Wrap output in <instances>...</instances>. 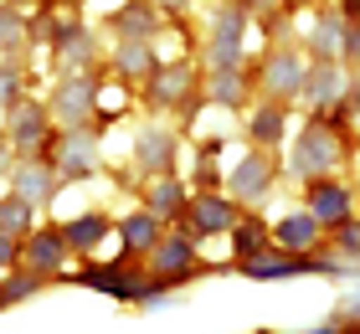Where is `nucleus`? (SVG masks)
<instances>
[{
    "instance_id": "nucleus-37",
    "label": "nucleus",
    "mask_w": 360,
    "mask_h": 334,
    "mask_svg": "<svg viewBox=\"0 0 360 334\" xmlns=\"http://www.w3.org/2000/svg\"><path fill=\"white\" fill-rule=\"evenodd\" d=\"M350 314H355V324H360V283H355V293H350Z\"/></svg>"
},
{
    "instance_id": "nucleus-4",
    "label": "nucleus",
    "mask_w": 360,
    "mask_h": 334,
    "mask_svg": "<svg viewBox=\"0 0 360 334\" xmlns=\"http://www.w3.org/2000/svg\"><path fill=\"white\" fill-rule=\"evenodd\" d=\"M21 262H26V273H37V278L68 273V242H62V226H31L21 237Z\"/></svg>"
},
{
    "instance_id": "nucleus-32",
    "label": "nucleus",
    "mask_w": 360,
    "mask_h": 334,
    "mask_svg": "<svg viewBox=\"0 0 360 334\" xmlns=\"http://www.w3.org/2000/svg\"><path fill=\"white\" fill-rule=\"evenodd\" d=\"M340 57H345L360 72V21H345V41H340Z\"/></svg>"
},
{
    "instance_id": "nucleus-39",
    "label": "nucleus",
    "mask_w": 360,
    "mask_h": 334,
    "mask_svg": "<svg viewBox=\"0 0 360 334\" xmlns=\"http://www.w3.org/2000/svg\"><path fill=\"white\" fill-rule=\"evenodd\" d=\"M257 334H273V329H257Z\"/></svg>"
},
{
    "instance_id": "nucleus-24",
    "label": "nucleus",
    "mask_w": 360,
    "mask_h": 334,
    "mask_svg": "<svg viewBox=\"0 0 360 334\" xmlns=\"http://www.w3.org/2000/svg\"><path fill=\"white\" fill-rule=\"evenodd\" d=\"M11 180H15V195L31 200V206H46V200H52V191H57V170H46V165H31V160H26Z\"/></svg>"
},
{
    "instance_id": "nucleus-2",
    "label": "nucleus",
    "mask_w": 360,
    "mask_h": 334,
    "mask_svg": "<svg viewBox=\"0 0 360 334\" xmlns=\"http://www.w3.org/2000/svg\"><path fill=\"white\" fill-rule=\"evenodd\" d=\"M345 160V139H340V129L324 119H309L299 129V139H293V175L304 180H319V175H335V165Z\"/></svg>"
},
{
    "instance_id": "nucleus-25",
    "label": "nucleus",
    "mask_w": 360,
    "mask_h": 334,
    "mask_svg": "<svg viewBox=\"0 0 360 334\" xmlns=\"http://www.w3.org/2000/svg\"><path fill=\"white\" fill-rule=\"evenodd\" d=\"M340 41H345V15H319L314 31H309L314 62H340Z\"/></svg>"
},
{
    "instance_id": "nucleus-30",
    "label": "nucleus",
    "mask_w": 360,
    "mask_h": 334,
    "mask_svg": "<svg viewBox=\"0 0 360 334\" xmlns=\"http://www.w3.org/2000/svg\"><path fill=\"white\" fill-rule=\"evenodd\" d=\"M21 41H26V15L11 11V6H0V52H15Z\"/></svg>"
},
{
    "instance_id": "nucleus-27",
    "label": "nucleus",
    "mask_w": 360,
    "mask_h": 334,
    "mask_svg": "<svg viewBox=\"0 0 360 334\" xmlns=\"http://www.w3.org/2000/svg\"><path fill=\"white\" fill-rule=\"evenodd\" d=\"M31 226H37V206H31V200H21V195H6V200H0V231H6V237L21 242Z\"/></svg>"
},
{
    "instance_id": "nucleus-35",
    "label": "nucleus",
    "mask_w": 360,
    "mask_h": 334,
    "mask_svg": "<svg viewBox=\"0 0 360 334\" xmlns=\"http://www.w3.org/2000/svg\"><path fill=\"white\" fill-rule=\"evenodd\" d=\"M299 334H345V324L330 319V324H314V329H299Z\"/></svg>"
},
{
    "instance_id": "nucleus-18",
    "label": "nucleus",
    "mask_w": 360,
    "mask_h": 334,
    "mask_svg": "<svg viewBox=\"0 0 360 334\" xmlns=\"http://www.w3.org/2000/svg\"><path fill=\"white\" fill-rule=\"evenodd\" d=\"M108 231H113V221L103 211H83V216H72L68 226H62V242H68V252H77V257H93L98 247L108 242Z\"/></svg>"
},
{
    "instance_id": "nucleus-38",
    "label": "nucleus",
    "mask_w": 360,
    "mask_h": 334,
    "mask_svg": "<svg viewBox=\"0 0 360 334\" xmlns=\"http://www.w3.org/2000/svg\"><path fill=\"white\" fill-rule=\"evenodd\" d=\"M345 334H360V324H355V329H345Z\"/></svg>"
},
{
    "instance_id": "nucleus-6",
    "label": "nucleus",
    "mask_w": 360,
    "mask_h": 334,
    "mask_svg": "<svg viewBox=\"0 0 360 334\" xmlns=\"http://www.w3.org/2000/svg\"><path fill=\"white\" fill-rule=\"evenodd\" d=\"M93 165H98V134L88 124L62 129L57 134V160H52L57 180H83V175H93Z\"/></svg>"
},
{
    "instance_id": "nucleus-17",
    "label": "nucleus",
    "mask_w": 360,
    "mask_h": 334,
    "mask_svg": "<svg viewBox=\"0 0 360 334\" xmlns=\"http://www.w3.org/2000/svg\"><path fill=\"white\" fill-rule=\"evenodd\" d=\"M273 247H283V252H319L324 226L309 211H293V216H283V221L273 226Z\"/></svg>"
},
{
    "instance_id": "nucleus-34",
    "label": "nucleus",
    "mask_w": 360,
    "mask_h": 334,
    "mask_svg": "<svg viewBox=\"0 0 360 334\" xmlns=\"http://www.w3.org/2000/svg\"><path fill=\"white\" fill-rule=\"evenodd\" d=\"M273 6H293V0H242V11H257L263 21L273 15Z\"/></svg>"
},
{
    "instance_id": "nucleus-7",
    "label": "nucleus",
    "mask_w": 360,
    "mask_h": 334,
    "mask_svg": "<svg viewBox=\"0 0 360 334\" xmlns=\"http://www.w3.org/2000/svg\"><path fill=\"white\" fill-rule=\"evenodd\" d=\"M304 206L309 216L330 231L340 221H350V206H355V191L345 186V180H335V175H319V180H309V195H304Z\"/></svg>"
},
{
    "instance_id": "nucleus-15",
    "label": "nucleus",
    "mask_w": 360,
    "mask_h": 334,
    "mask_svg": "<svg viewBox=\"0 0 360 334\" xmlns=\"http://www.w3.org/2000/svg\"><path fill=\"white\" fill-rule=\"evenodd\" d=\"M144 211H155L160 221H175V226H186L191 191L180 186L175 175H155V180H150V191H144Z\"/></svg>"
},
{
    "instance_id": "nucleus-16",
    "label": "nucleus",
    "mask_w": 360,
    "mask_h": 334,
    "mask_svg": "<svg viewBox=\"0 0 360 334\" xmlns=\"http://www.w3.org/2000/svg\"><path fill=\"white\" fill-rule=\"evenodd\" d=\"M155 67H160V57H155L150 37H124L119 46H113V72H119L124 82H150Z\"/></svg>"
},
{
    "instance_id": "nucleus-23",
    "label": "nucleus",
    "mask_w": 360,
    "mask_h": 334,
    "mask_svg": "<svg viewBox=\"0 0 360 334\" xmlns=\"http://www.w3.org/2000/svg\"><path fill=\"white\" fill-rule=\"evenodd\" d=\"M206 103H217V108H242L248 103V77H242V67H217V72H211Z\"/></svg>"
},
{
    "instance_id": "nucleus-8",
    "label": "nucleus",
    "mask_w": 360,
    "mask_h": 334,
    "mask_svg": "<svg viewBox=\"0 0 360 334\" xmlns=\"http://www.w3.org/2000/svg\"><path fill=\"white\" fill-rule=\"evenodd\" d=\"M242 216V206L221 191H201L191 195V211H186V231L191 237H217V231H232V221Z\"/></svg>"
},
{
    "instance_id": "nucleus-19",
    "label": "nucleus",
    "mask_w": 360,
    "mask_h": 334,
    "mask_svg": "<svg viewBox=\"0 0 360 334\" xmlns=\"http://www.w3.org/2000/svg\"><path fill=\"white\" fill-rule=\"evenodd\" d=\"M113 231H119V242H124V262H129V257H144V252H150V247L160 242L165 221H160L155 211H144V206H139V211H129Z\"/></svg>"
},
{
    "instance_id": "nucleus-12",
    "label": "nucleus",
    "mask_w": 360,
    "mask_h": 334,
    "mask_svg": "<svg viewBox=\"0 0 360 334\" xmlns=\"http://www.w3.org/2000/svg\"><path fill=\"white\" fill-rule=\"evenodd\" d=\"M242 31H248V11L242 6H221L211 21V67H237L242 62Z\"/></svg>"
},
{
    "instance_id": "nucleus-29",
    "label": "nucleus",
    "mask_w": 360,
    "mask_h": 334,
    "mask_svg": "<svg viewBox=\"0 0 360 334\" xmlns=\"http://www.w3.org/2000/svg\"><path fill=\"white\" fill-rule=\"evenodd\" d=\"M324 242H330V247H335V252L345 257V262H355V257H360V221L350 216V221L330 226V237H324Z\"/></svg>"
},
{
    "instance_id": "nucleus-13",
    "label": "nucleus",
    "mask_w": 360,
    "mask_h": 334,
    "mask_svg": "<svg viewBox=\"0 0 360 334\" xmlns=\"http://www.w3.org/2000/svg\"><path fill=\"white\" fill-rule=\"evenodd\" d=\"M191 82H195V67L180 57L170 67H155L150 72V103L155 108H191Z\"/></svg>"
},
{
    "instance_id": "nucleus-36",
    "label": "nucleus",
    "mask_w": 360,
    "mask_h": 334,
    "mask_svg": "<svg viewBox=\"0 0 360 334\" xmlns=\"http://www.w3.org/2000/svg\"><path fill=\"white\" fill-rule=\"evenodd\" d=\"M6 165H11V139L0 134V170H6Z\"/></svg>"
},
{
    "instance_id": "nucleus-22",
    "label": "nucleus",
    "mask_w": 360,
    "mask_h": 334,
    "mask_svg": "<svg viewBox=\"0 0 360 334\" xmlns=\"http://www.w3.org/2000/svg\"><path fill=\"white\" fill-rule=\"evenodd\" d=\"M283 129H288V108L263 98V103L252 108V119H248V139H252V149H273L283 139Z\"/></svg>"
},
{
    "instance_id": "nucleus-14",
    "label": "nucleus",
    "mask_w": 360,
    "mask_h": 334,
    "mask_svg": "<svg viewBox=\"0 0 360 334\" xmlns=\"http://www.w3.org/2000/svg\"><path fill=\"white\" fill-rule=\"evenodd\" d=\"M299 98H304L314 113H330L340 98H345V72H340V62H314V67H304Z\"/></svg>"
},
{
    "instance_id": "nucleus-26",
    "label": "nucleus",
    "mask_w": 360,
    "mask_h": 334,
    "mask_svg": "<svg viewBox=\"0 0 360 334\" xmlns=\"http://www.w3.org/2000/svg\"><path fill=\"white\" fill-rule=\"evenodd\" d=\"M119 37H155V26H160V15H155V6L150 0H129V6L108 21Z\"/></svg>"
},
{
    "instance_id": "nucleus-33",
    "label": "nucleus",
    "mask_w": 360,
    "mask_h": 334,
    "mask_svg": "<svg viewBox=\"0 0 360 334\" xmlns=\"http://www.w3.org/2000/svg\"><path fill=\"white\" fill-rule=\"evenodd\" d=\"M11 267H21V242L0 231V273H11Z\"/></svg>"
},
{
    "instance_id": "nucleus-5",
    "label": "nucleus",
    "mask_w": 360,
    "mask_h": 334,
    "mask_svg": "<svg viewBox=\"0 0 360 334\" xmlns=\"http://www.w3.org/2000/svg\"><path fill=\"white\" fill-rule=\"evenodd\" d=\"M93 103H98V82L93 77H68V82H57L46 113H52L57 129H83L93 119Z\"/></svg>"
},
{
    "instance_id": "nucleus-31",
    "label": "nucleus",
    "mask_w": 360,
    "mask_h": 334,
    "mask_svg": "<svg viewBox=\"0 0 360 334\" xmlns=\"http://www.w3.org/2000/svg\"><path fill=\"white\" fill-rule=\"evenodd\" d=\"M0 103H21V72H15V67L6 62V67H0Z\"/></svg>"
},
{
    "instance_id": "nucleus-10",
    "label": "nucleus",
    "mask_w": 360,
    "mask_h": 334,
    "mask_svg": "<svg viewBox=\"0 0 360 334\" xmlns=\"http://www.w3.org/2000/svg\"><path fill=\"white\" fill-rule=\"evenodd\" d=\"M304 88V57L299 52H288V46H278V52H268L263 62V93H268V103H293Z\"/></svg>"
},
{
    "instance_id": "nucleus-28",
    "label": "nucleus",
    "mask_w": 360,
    "mask_h": 334,
    "mask_svg": "<svg viewBox=\"0 0 360 334\" xmlns=\"http://www.w3.org/2000/svg\"><path fill=\"white\" fill-rule=\"evenodd\" d=\"M37 293H41L37 273H15V267H11V278H0V309L21 304V298H37Z\"/></svg>"
},
{
    "instance_id": "nucleus-11",
    "label": "nucleus",
    "mask_w": 360,
    "mask_h": 334,
    "mask_svg": "<svg viewBox=\"0 0 360 334\" xmlns=\"http://www.w3.org/2000/svg\"><path fill=\"white\" fill-rule=\"evenodd\" d=\"M11 149H26V155H41L46 139H52V113L41 103H11V129H6Z\"/></svg>"
},
{
    "instance_id": "nucleus-9",
    "label": "nucleus",
    "mask_w": 360,
    "mask_h": 334,
    "mask_svg": "<svg viewBox=\"0 0 360 334\" xmlns=\"http://www.w3.org/2000/svg\"><path fill=\"white\" fill-rule=\"evenodd\" d=\"M273 180H278V165L268 160V149H252L242 165H232V175H226V195L232 200H263L273 191Z\"/></svg>"
},
{
    "instance_id": "nucleus-20",
    "label": "nucleus",
    "mask_w": 360,
    "mask_h": 334,
    "mask_svg": "<svg viewBox=\"0 0 360 334\" xmlns=\"http://www.w3.org/2000/svg\"><path fill=\"white\" fill-rule=\"evenodd\" d=\"M273 247V226H263L257 216H237L232 221V262H252V257H263Z\"/></svg>"
},
{
    "instance_id": "nucleus-21",
    "label": "nucleus",
    "mask_w": 360,
    "mask_h": 334,
    "mask_svg": "<svg viewBox=\"0 0 360 334\" xmlns=\"http://www.w3.org/2000/svg\"><path fill=\"white\" fill-rule=\"evenodd\" d=\"M134 155H139V165H144V170L170 175V165H175V134H170V129H160V124H150V129L139 134Z\"/></svg>"
},
{
    "instance_id": "nucleus-1",
    "label": "nucleus",
    "mask_w": 360,
    "mask_h": 334,
    "mask_svg": "<svg viewBox=\"0 0 360 334\" xmlns=\"http://www.w3.org/2000/svg\"><path fill=\"white\" fill-rule=\"evenodd\" d=\"M77 283L83 288H93V293H108V298H119V304H160L170 288L165 283H155L150 273H139V267H129L124 257L119 262H93V267H83L77 273Z\"/></svg>"
},
{
    "instance_id": "nucleus-3",
    "label": "nucleus",
    "mask_w": 360,
    "mask_h": 334,
    "mask_svg": "<svg viewBox=\"0 0 360 334\" xmlns=\"http://www.w3.org/2000/svg\"><path fill=\"white\" fill-rule=\"evenodd\" d=\"M150 278L165 283V288H180L201 273V252H195V237L191 231H160V242L150 247Z\"/></svg>"
}]
</instances>
